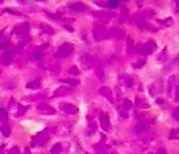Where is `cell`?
Instances as JSON below:
<instances>
[{
    "instance_id": "obj_1",
    "label": "cell",
    "mask_w": 179,
    "mask_h": 154,
    "mask_svg": "<svg viewBox=\"0 0 179 154\" xmlns=\"http://www.w3.org/2000/svg\"><path fill=\"white\" fill-rule=\"evenodd\" d=\"M110 34V30L106 29V26H103L102 24H96L94 26V37L96 41H103V39L108 38Z\"/></svg>"
},
{
    "instance_id": "obj_2",
    "label": "cell",
    "mask_w": 179,
    "mask_h": 154,
    "mask_svg": "<svg viewBox=\"0 0 179 154\" xmlns=\"http://www.w3.org/2000/svg\"><path fill=\"white\" fill-rule=\"evenodd\" d=\"M73 50H74V45H73V43H70V42L63 43V45L55 51L54 57H55V58H66V57H69L70 54H71Z\"/></svg>"
},
{
    "instance_id": "obj_3",
    "label": "cell",
    "mask_w": 179,
    "mask_h": 154,
    "mask_svg": "<svg viewBox=\"0 0 179 154\" xmlns=\"http://www.w3.org/2000/svg\"><path fill=\"white\" fill-rule=\"evenodd\" d=\"M49 140V136H47V130H43L37 133L34 137L32 138V146H37V145H45Z\"/></svg>"
},
{
    "instance_id": "obj_4",
    "label": "cell",
    "mask_w": 179,
    "mask_h": 154,
    "mask_svg": "<svg viewBox=\"0 0 179 154\" xmlns=\"http://www.w3.org/2000/svg\"><path fill=\"white\" fill-rule=\"evenodd\" d=\"M53 133L55 136H58V137H66V136L70 134V125H66V124H63V122H61V124L55 125L53 128Z\"/></svg>"
},
{
    "instance_id": "obj_5",
    "label": "cell",
    "mask_w": 179,
    "mask_h": 154,
    "mask_svg": "<svg viewBox=\"0 0 179 154\" xmlns=\"http://www.w3.org/2000/svg\"><path fill=\"white\" fill-rule=\"evenodd\" d=\"M154 42L150 41V42H146V43H142V45H140L136 51L138 53V54H141V55H149L153 53V50H154Z\"/></svg>"
},
{
    "instance_id": "obj_6",
    "label": "cell",
    "mask_w": 179,
    "mask_h": 154,
    "mask_svg": "<svg viewBox=\"0 0 179 154\" xmlns=\"http://www.w3.org/2000/svg\"><path fill=\"white\" fill-rule=\"evenodd\" d=\"M59 108H61V111L66 112V113H69V115H75V113H78V107L76 105H74L71 103H67V102L59 103Z\"/></svg>"
},
{
    "instance_id": "obj_7",
    "label": "cell",
    "mask_w": 179,
    "mask_h": 154,
    "mask_svg": "<svg viewBox=\"0 0 179 154\" xmlns=\"http://www.w3.org/2000/svg\"><path fill=\"white\" fill-rule=\"evenodd\" d=\"M79 63H80V66L84 70H90L91 67L94 66V58L91 55H88V54H84V55H82L80 58H79Z\"/></svg>"
},
{
    "instance_id": "obj_8",
    "label": "cell",
    "mask_w": 179,
    "mask_h": 154,
    "mask_svg": "<svg viewBox=\"0 0 179 154\" xmlns=\"http://www.w3.org/2000/svg\"><path fill=\"white\" fill-rule=\"evenodd\" d=\"M37 111L42 113V115H54L55 113V109L51 107L49 104H45V103H40L37 105Z\"/></svg>"
},
{
    "instance_id": "obj_9",
    "label": "cell",
    "mask_w": 179,
    "mask_h": 154,
    "mask_svg": "<svg viewBox=\"0 0 179 154\" xmlns=\"http://www.w3.org/2000/svg\"><path fill=\"white\" fill-rule=\"evenodd\" d=\"M15 33L19 38H27L28 34H29V24H23L20 26H17Z\"/></svg>"
},
{
    "instance_id": "obj_10",
    "label": "cell",
    "mask_w": 179,
    "mask_h": 154,
    "mask_svg": "<svg viewBox=\"0 0 179 154\" xmlns=\"http://www.w3.org/2000/svg\"><path fill=\"white\" fill-rule=\"evenodd\" d=\"M70 94H73V87H69V86H62V87H58L55 91H54V96L55 98H59V96H67Z\"/></svg>"
},
{
    "instance_id": "obj_11",
    "label": "cell",
    "mask_w": 179,
    "mask_h": 154,
    "mask_svg": "<svg viewBox=\"0 0 179 154\" xmlns=\"http://www.w3.org/2000/svg\"><path fill=\"white\" fill-rule=\"evenodd\" d=\"M99 118H100V125H102L103 130L108 132L111 129V122H110V117H108V115L106 112H102L100 113V116H99Z\"/></svg>"
},
{
    "instance_id": "obj_12",
    "label": "cell",
    "mask_w": 179,
    "mask_h": 154,
    "mask_svg": "<svg viewBox=\"0 0 179 154\" xmlns=\"http://www.w3.org/2000/svg\"><path fill=\"white\" fill-rule=\"evenodd\" d=\"M100 94H102L104 98H107L108 99V102H111L113 103V92L112 90L110 88V87H107V86H103V87H100Z\"/></svg>"
},
{
    "instance_id": "obj_13",
    "label": "cell",
    "mask_w": 179,
    "mask_h": 154,
    "mask_svg": "<svg viewBox=\"0 0 179 154\" xmlns=\"http://www.w3.org/2000/svg\"><path fill=\"white\" fill-rule=\"evenodd\" d=\"M166 87H167V92L170 94V92L173 91V88H175L177 87V77L175 75H170L167 82H166Z\"/></svg>"
},
{
    "instance_id": "obj_14",
    "label": "cell",
    "mask_w": 179,
    "mask_h": 154,
    "mask_svg": "<svg viewBox=\"0 0 179 154\" xmlns=\"http://www.w3.org/2000/svg\"><path fill=\"white\" fill-rule=\"evenodd\" d=\"M12 58H13V53L12 51H6L4 54H2V57H0V61H2L3 65H9L12 62Z\"/></svg>"
},
{
    "instance_id": "obj_15",
    "label": "cell",
    "mask_w": 179,
    "mask_h": 154,
    "mask_svg": "<svg viewBox=\"0 0 179 154\" xmlns=\"http://www.w3.org/2000/svg\"><path fill=\"white\" fill-rule=\"evenodd\" d=\"M134 104L137 105V108H141V109H147L150 107V104L147 103L144 98H136V102H134Z\"/></svg>"
},
{
    "instance_id": "obj_16",
    "label": "cell",
    "mask_w": 179,
    "mask_h": 154,
    "mask_svg": "<svg viewBox=\"0 0 179 154\" xmlns=\"http://www.w3.org/2000/svg\"><path fill=\"white\" fill-rule=\"evenodd\" d=\"M61 82L65 83V85H67L69 87H75L79 85V81L78 79H73V78H69V79H61Z\"/></svg>"
},
{
    "instance_id": "obj_17",
    "label": "cell",
    "mask_w": 179,
    "mask_h": 154,
    "mask_svg": "<svg viewBox=\"0 0 179 154\" xmlns=\"http://www.w3.org/2000/svg\"><path fill=\"white\" fill-rule=\"evenodd\" d=\"M70 9L75 11V12H82L86 9V7L82 3H73V4H70Z\"/></svg>"
},
{
    "instance_id": "obj_18",
    "label": "cell",
    "mask_w": 179,
    "mask_h": 154,
    "mask_svg": "<svg viewBox=\"0 0 179 154\" xmlns=\"http://www.w3.org/2000/svg\"><path fill=\"white\" fill-rule=\"evenodd\" d=\"M41 87V81H33V82H29L28 85H27V88L29 90H38Z\"/></svg>"
},
{
    "instance_id": "obj_19",
    "label": "cell",
    "mask_w": 179,
    "mask_h": 154,
    "mask_svg": "<svg viewBox=\"0 0 179 154\" xmlns=\"http://www.w3.org/2000/svg\"><path fill=\"white\" fill-rule=\"evenodd\" d=\"M126 51L128 54H134L136 47H134V42L132 41V38H128V45H126Z\"/></svg>"
},
{
    "instance_id": "obj_20",
    "label": "cell",
    "mask_w": 179,
    "mask_h": 154,
    "mask_svg": "<svg viewBox=\"0 0 179 154\" xmlns=\"http://www.w3.org/2000/svg\"><path fill=\"white\" fill-rule=\"evenodd\" d=\"M94 15L96 17H99V19H103V20H108V19H111V17L113 16L112 13H106V12H95Z\"/></svg>"
},
{
    "instance_id": "obj_21",
    "label": "cell",
    "mask_w": 179,
    "mask_h": 154,
    "mask_svg": "<svg viewBox=\"0 0 179 154\" xmlns=\"http://www.w3.org/2000/svg\"><path fill=\"white\" fill-rule=\"evenodd\" d=\"M136 133H138V134H141L142 132H145V129H146V125H145V122L144 121H138L137 122V125H136Z\"/></svg>"
},
{
    "instance_id": "obj_22",
    "label": "cell",
    "mask_w": 179,
    "mask_h": 154,
    "mask_svg": "<svg viewBox=\"0 0 179 154\" xmlns=\"http://www.w3.org/2000/svg\"><path fill=\"white\" fill-rule=\"evenodd\" d=\"M42 57H43V51H42L41 49H36V50L32 53V59H34V61L41 59Z\"/></svg>"
},
{
    "instance_id": "obj_23",
    "label": "cell",
    "mask_w": 179,
    "mask_h": 154,
    "mask_svg": "<svg viewBox=\"0 0 179 154\" xmlns=\"http://www.w3.org/2000/svg\"><path fill=\"white\" fill-rule=\"evenodd\" d=\"M95 149H96V153L98 154H107V152H108V148L106 146V145H103V142L96 145V146H95Z\"/></svg>"
},
{
    "instance_id": "obj_24",
    "label": "cell",
    "mask_w": 179,
    "mask_h": 154,
    "mask_svg": "<svg viewBox=\"0 0 179 154\" xmlns=\"http://www.w3.org/2000/svg\"><path fill=\"white\" fill-rule=\"evenodd\" d=\"M40 28H41V30H43V33L49 34V36H51V34H54V29H53V28H50V26L41 24V25H40Z\"/></svg>"
},
{
    "instance_id": "obj_25",
    "label": "cell",
    "mask_w": 179,
    "mask_h": 154,
    "mask_svg": "<svg viewBox=\"0 0 179 154\" xmlns=\"http://www.w3.org/2000/svg\"><path fill=\"white\" fill-rule=\"evenodd\" d=\"M132 108H133V103L130 102V100L125 99L123 102V109L124 111H129V109H132Z\"/></svg>"
},
{
    "instance_id": "obj_26",
    "label": "cell",
    "mask_w": 179,
    "mask_h": 154,
    "mask_svg": "<svg viewBox=\"0 0 179 154\" xmlns=\"http://www.w3.org/2000/svg\"><path fill=\"white\" fill-rule=\"evenodd\" d=\"M0 130H2V133L6 136V137H8V136L11 134V128H9V125H7V124H4L2 125V128H0Z\"/></svg>"
},
{
    "instance_id": "obj_27",
    "label": "cell",
    "mask_w": 179,
    "mask_h": 154,
    "mask_svg": "<svg viewBox=\"0 0 179 154\" xmlns=\"http://www.w3.org/2000/svg\"><path fill=\"white\" fill-rule=\"evenodd\" d=\"M8 120V115H7V111L3 108H0V121L2 122H6Z\"/></svg>"
},
{
    "instance_id": "obj_28",
    "label": "cell",
    "mask_w": 179,
    "mask_h": 154,
    "mask_svg": "<svg viewBox=\"0 0 179 154\" xmlns=\"http://www.w3.org/2000/svg\"><path fill=\"white\" fill-rule=\"evenodd\" d=\"M53 154H59L61 152H62V145L61 144H55L53 148H51V150H50Z\"/></svg>"
},
{
    "instance_id": "obj_29",
    "label": "cell",
    "mask_w": 179,
    "mask_h": 154,
    "mask_svg": "<svg viewBox=\"0 0 179 154\" xmlns=\"http://www.w3.org/2000/svg\"><path fill=\"white\" fill-rule=\"evenodd\" d=\"M95 130H96V124H95L94 121H91L88 122V130H87V133L91 134V133H95Z\"/></svg>"
},
{
    "instance_id": "obj_30",
    "label": "cell",
    "mask_w": 179,
    "mask_h": 154,
    "mask_svg": "<svg viewBox=\"0 0 179 154\" xmlns=\"http://www.w3.org/2000/svg\"><path fill=\"white\" fill-rule=\"evenodd\" d=\"M96 75H98L99 79H103L104 78V70H103V67L100 65L96 66Z\"/></svg>"
},
{
    "instance_id": "obj_31",
    "label": "cell",
    "mask_w": 179,
    "mask_h": 154,
    "mask_svg": "<svg viewBox=\"0 0 179 154\" xmlns=\"http://www.w3.org/2000/svg\"><path fill=\"white\" fill-rule=\"evenodd\" d=\"M119 6H120L119 0H110V2H107V7H110V8H116Z\"/></svg>"
},
{
    "instance_id": "obj_32",
    "label": "cell",
    "mask_w": 179,
    "mask_h": 154,
    "mask_svg": "<svg viewBox=\"0 0 179 154\" xmlns=\"http://www.w3.org/2000/svg\"><path fill=\"white\" fill-rule=\"evenodd\" d=\"M25 111H27V108H25V107H21V105H19V107H17V111L15 112V115H16V116H23L24 113H25Z\"/></svg>"
},
{
    "instance_id": "obj_33",
    "label": "cell",
    "mask_w": 179,
    "mask_h": 154,
    "mask_svg": "<svg viewBox=\"0 0 179 154\" xmlns=\"http://www.w3.org/2000/svg\"><path fill=\"white\" fill-rule=\"evenodd\" d=\"M40 96L41 95H30V96H25V100H27V102H36V100H38L40 99Z\"/></svg>"
},
{
    "instance_id": "obj_34",
    "label": "cell",
    "mask_w": 179,
    "mask_h": 154,
    "mask_svg": "<svg viewBox=\"0 0 179 154\" xmlns=\"http://www.w3.org/2000/svg\"><path fill=\"white\" fill-rule=\"evenodd\" d=\"M144 65H145V59H140V61H137V62H133L132 66L134 69H141Z\"/></svg>"
},
{
    "instance_id": "obj_35",
    "label": "cell",
    "mask_w": 179,
    "mask_h": 154,
    "mask_svg": "<svg viewBox=\"0 0 179 154\" xmlns=\"http://www.w3.org/2000/svg\"><path fill=\"white\" fill-rule=\"evenodd\" d=\"M166 54H167V50H166V47L165 49L161 51V54H159V57H158V62H162V61L166 58Z\"/></svg>"
},
{
    "instance_id": "obj_36",
    "label": "cell",
    "mask_w": 179,
    "mask_h": 154,
    "mask_svg": "<svg viewBox=\"0 0 179 154\" xmlns=\"http://www.w3.org/2000/svg\"><path fill=\"white\" fill-rule=\"evenodd\" d=\"M144 17H154V11L153 9H145V12H144Z\"/></svg>"
},
{
    "instance_id": "obj_37",
    "label": "cell",
    "mask_w": 179,
    "mask_h": 154,
    "mask_svg": "<svg viewBox=\"0 0 179 154\" xmlns=\"http://www.w3.org/2000/svg\"><path fill=\"white\" fill-rule=\"evenodd\" d=\"M70 74H71V75H78V74H79V70H78L76 66H73V67L70 69Z\"/></svg>"
},
{
    "instance_id": "obj_38",
    "label": "cell",
    "mask_w": 179,
    "mask_h": 154,
    "mask_svg": "<svg viewBox=\"0 0 179 154\" xmlns=\"http://www.w3.org/2000/svg\"><path fill=\"white\" fill-rule=\"evenodd\" d=\"M174 100H175V102H178V100H179V86H177L175 91H174Z\"/></svg>"
},
{
    "instance_id": "obj_39",
    "label": "cell",
    "mask_w": 179,
    "mask_h": 154,
    "mask_svg": "<svg viewBox=\"0 0 179 154\" xmlns=\"http://www.w3.org/2000/svg\"><path fill=\"white\" fill-rule=\"evenodd\" d=\"M9 154H21V152H20V149H19V148L15 146V148H12L11 150H9Z\"/></svg>"
},
{
    "instance_id": "obj_40",
    "label": "cell",
    "mask_w": 179,
    "mask_h": 154,
    "mask_svg": "<svg viewBox=\"0 0 179 154\" xmlns=\"http://www.w3.org/2000/svg\"><path fill=\"white\" fill-rule=\"evenodd\" d=\"M173 115H174V118H175V120H178V121H179V108H177L175 111H174V113H173Z\"/></svg>"
},
{
    "instance_id": "obj_41",
    "label": "cell",
    "mask_w": 179,
    "mask_h": 154,
    "mask_svg": "<svg viewBox=\"0 0 179 154\" xmlns=\"http://www.w3.org/2000/svg\"><path fill=\"white\" fill-rule=\"evenodd\" d=\"M165 23H166V25H169V26H170V25L173 24V19H171V17H169L167 20H165Z\"/></svg>"
},
{
    "instance_id": "obj_42",
    "label": "cell",
    "mask_w": 179,
    "mask_h": 154,
    "mask_svg": "<svg viewBox=\"0 0 179 154\" xmlns=\"http://www.w3.org/2000/svg\"><path fill=\"white\" fill-rule=\"evenodd\" d=\"M175 136H177V132H175V130H173V132H171V134H170V138L173 140L174 137H175Z\"/></svg>"
},
{
    "instance_id": "obj_43",
    "label": "cell",
    "mask_w": 179,
    "mask_h": 154,
    "mask_svg": "<svg viewBox=\"0 0 179 154\" xmlns=\"http://www.w3.org/2000/svg\"><path fill=\"white\" fill-rule=\"evenodd\" d=\"M155 154H166V150H163V149H161V150H158Z\"/></svg>"
},
{
    "instance_id": "obj_44",
    "label": "cell",
    "mask_w": 179,
    "mask_h": 154,
    "mask_svg": "<svg viewBox=\"0 0 179 154\" xmlns=\"http://www.w3.org/2000/svg\"><path fill=\"white\" fill-rule=\"evenodd\" d=\"M3 149H4V146L2 145V146H0V154H3Z\"/></svg>"
},
{
    "instance_id": "obj_45",
    "label": "cell",
    "mask_w": 179,
    "mask_h": 154,
    "mask_svg": "<svg viewBox=\"0 0 179 154\" xmlns=\"http://www.w3.org/2000/svg\"><path fill=\"white\" fill-rule=\"evenodd\" d=\"M177 3V11H179V2H175Z\"/></svg>"
},
{
    "instance_id": "obj_46",
    "label": "cell",
    "mask_w": 179,
    "mask_h": 154,
    "mask_svg": "<svg viewBox=\"0 0 179 154\" xmlns=\"http://www.w3.org/2000/svg\"><path fill=\"white\" fill-rule=\"evenodd\" d=\"M0 75H2V69H0Z\"/></svg>"
},
{
    "instance_id": "obj_47",
    "label": "cell",
    "mask_w": 179,
    "mask_h": 154,
    "mask_svg": "<svg viewBox=\"0 0 179 154\" xmlns=\"http://www.w3.org/2000/svg\"><path fill=\"white\" fill-rule=\"evenodd\" d=\"M0 3H3V2H2V0H0Z\"/></svg>"
},
{
    "instance_id": "obj_48",
    "label": "cell",
    "mask_w": 179,
    "mask_h": 154,
    "mask_svg": "<svg viewBox=\"0 0 179 154\" xmlns=\"http://www.w3.org/2000/svg\"><path fill=\"white\" fill-rule=\"evenodd\" d=\"M113 154H116V153H113Z\"/></svg>"
}]
</instances>
